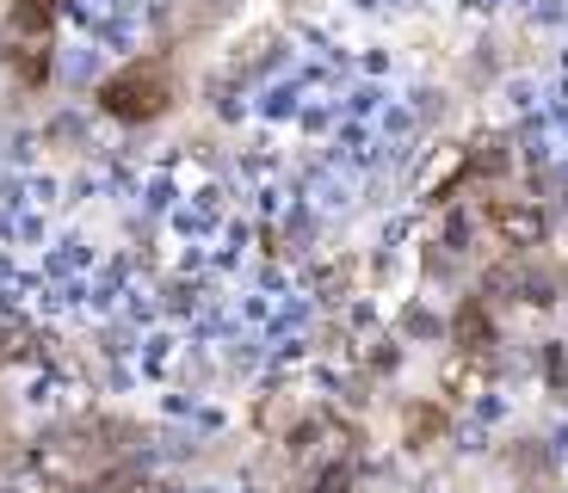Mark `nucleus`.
<instances>
[{"mask_svg":"<svg viewBox=\"0 0 568 493\" xmlns=\"http://www.w3.org/2000/svg\"><path fill=\"white\" fill-rule=\"evenodd\" d=\"M353 487V469H322V475H315V493H346Z\"/></svg>","mask_w":568,"mask_h":493,"instance_id":"5","label":"nucleus"},{"mask_svg":"<svg viewBox=\"0 0 568 493\" xmlns=\"http://www.w3.org/2000/svg\"><path fill=\"white\" fill-rule=\"evenodd\" d=\"M439 382H445L452 401H476V394L488 389V352H452L439 370Z\"/></svg>","mask_w":568,"mask_h":493,"instance_id":"3","label":"nucleus"},{"mask_svg":"<svg viewBox=\"0 0 568 493\" xmlns=\"http://www.w3.org/2000/svg\"><path fill=\"white\" fill-rule=\"evenodd\" d=\"M100 105L112 117H155L161 105H168V74L149 62V69H124L118 81L100 86Z\"/></svg>","mask_w":568,"mask_h":493,"instance_id":"1","label":"nucleus"},{"mask_svg":"<svg viewBox=\"0 0 568 493\" xmlns=\"http://www.w3.org/2000/svg\"><path fill=\"white\" fill-rule=\"evenodd\" d=\"M452 339H457V352H488L495 346V327H488V315H483V302H469L464 315H457V327H452Z\"/></svg>","mask_w":568,"mask_h":493,"instance_id":"4","label":"nucleus"},{"mask_svg":"<svg viewBox=\"0 0 568 493\" xmlns=\"http://www.w3.org/2000/svg\"><path fill=\"white\" fill-rule=\"evenodd\" d=\"M495 235L507 240V247H544L550 216H544L538 197H500L495 204Z\"/></svg>","mask_w":568,"mask_h":493,"instance_id":"2","label":"nucleus"}]
</instances>
